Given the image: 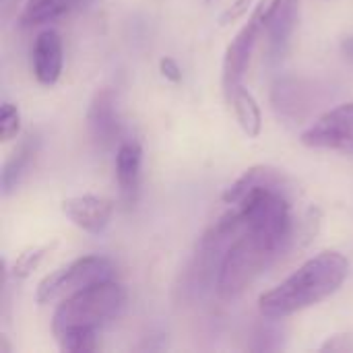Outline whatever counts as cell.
Here are the masks:
<instances>
[{"label":"cell","mask_w":353,"mask_h":353,"mask_svg":"<svg viewBox=\"0 0 353 353\" xmlns=\"http://www.w3.org/2000/svg\"><path fill=\"white\" fill-rule=\"evenodd\" d=\"M294 240V219L254 223L242 230L225 250L217 273V296L234 302L288 250Z\"/></svg>","instance_id":"6da1fadb"},{"label":"cell","mask_w":353,"mask_h":353,"mask_svg":"<svg viewBox=\"0 0 353 353\" xmlns=\"http://www.w3.org/2000/svg\"><path fill=\"white\" fill-rule=\"evenodd\" d=\"M347 275V256L337 250H323L298 267V271L277 288L265 292L259 300V310L271 321L288 319L331 298L345 283Z\"/></svg>","instance_id":"7a4b0ae2"},{"label":"cell","mask_w":353,"mask_h":353,"mask_svg":"<svg viewBox=\"0 0 353 353\" xmlns=\"http://www.w3.org/2000/svg\"><path fill=\"white\" fill-rule=\"evenodd\" d=\"M128 302V292L124 285L114 283L112 279L93 283L68 298L56 308L52 319L54 337L66 331H95L116 321Z\"/></svg>","instance_id":"3957f363"},{"label":"cell","mask_w":353,"mask_h":353,"mask_svg":"<svg viewBox=\"0 0 353 353\" xmlns=\"http://www.w3.org/2000/svg\"><path fill=\"white\" fill-rule=\"evenodd\" d=\"M114 275V265L105 256H83L77 259L58 271L43 277L37 285L35 300L37 304H52L56 300H64L93 283L108 281Z\"/></svg>","instance_id":"277c9868"},{"label":"cell","mask_w":353,"mask_h":353,"mask_svg":"<svg viewBox=\"0 0 353 353\" xmlns=\"http://www.w3.org/2000/svg\"><path fill=\"white\" fill-rule=\"evenodd\" d=\"M300 141L312 149L353 153V101L323 114L300 134Z\"/></svg>","instance_id":"5b68a950"},{"label":"cell","mask_w":353,"mask_h":353,"mask_svg":"<svg viewBox=\"0 0 353 353\" xmlns=\"http://www.w3.org/2000/svg\"><path fill=\"white\" fill-rule=\"evenodd\" d=\"M261 27H263L261 21L252 14L250 21L238 31V35L225 48L223 70H221V85H223V93H225L228 99L242 85V77H244V72L248 68L250 54H252V48L256 43Z\"/></svg>","instance_id":"8992f818"},{"label":"cell","mask_w":353,"mask_h":353,"mask_svg":"<svg viewBox=\"0 0 353 353\" xmlns=\"http://www.w3.org/2000/svg\"><path fill=\"white\" fill-rule=\"evenodd\" d=\"M62 213L83 232L87 234H101L114 213V205L110 199L95 196V194H83V196H70L62 201Z\"/></svg>","instance_id":"52a82bcc"},{"label":"cell","mask_w":353,"mask_h":353,"mask_svg":"<svg viewBox=\"0 0 353 353\" xmlns=\"http://www.w3.org/2000/svg\"><path fill=\"white\" fill-rule=\"evenodd\" d=\"M116 105V93L112 89H99L89 103L87 122L91 137L99 147H110L120 137V118Z\"/></svg>","instance_id":"ba28073f"},{"label":"cell","mask_w":353,"mask_h":353,"mask_svg":"<svg viewBox=\"0 0 353 353\" xmlns=\"http://www.w3.org/2000/svg\"><path fill=\"white\" fill-rule=\"evenodd\" d=\"M31 56H33V74H35V79L46 87L56 85L60 74H62V64H64L62 39H60L58 31H54V29L41 31L35 37Z\"/></svg>","instance_id":"9c48e42d"},{"label":"cell","mask_w":353,"mask_h":353,"mask_svg":"<svg viewBox=\"0 0 353 353\" xmlns=\"http://www.w3.org/2000/svg\"><path fill=\"white\" fill-rule=\"evenodd\" d=\"M141 165H143L141 143L134 139L120 143L118 153H116V178H118L120 196L126 203V207H132L139 199Z\"/></svg>","instance_id":"30bf717a"},{"label":"cell","mask_w":353,"mask_h":353,"mask_svg":"<svg viewBox=\"0 0 353 353\" xmlns=\"http://www.w3.org/2000/svg\"><path fill=\"white\" fill-rule=\"evenodd\" d=\"M298 14H300V4L298 0H283L281 6L277 8V12L273 14V19L265 25L267 33H269V46L275 52H281L288 43V39L292 37L296 23H298Z\"/></svg>","instance_id":"8fae6325"},{"label":"cell","mask_w":353,"mask_h":353,"mask_svg":"<svg viewBox=\"0 0 353 353\" xmlns=\"http://www.w3.org/2000/svg\"><path fill=\"white\" fill-rule=\"evenodd\" d=\"M39 147V141L35 134H27L21 145L12 151V155L8 157V161L4 163V170H2V190L4 194H8L21 180L23 172L29 168L31 159L35 157V151Z\"/></svg>","instance_id":"7c38bea8"},{"label":"cell","mask_w":353,"mask_h":353,"mask_svg":"<svg viewBox=\"0 0 353 353\" xmlns=\"http://www.w3.org/2000/svg\"><path fill=\"white\" fill-rule=\"evenodd\" d=\"M230 103L234 105V112H236V120L240 124V128L250 137V139H256L261 134V128H263V116H261V108L254 99V95L244 89L242 85L230 95Z\"/></svg>","instance_id":"4fadbf2b"},{"label":"cell","mask_w":353,"mask_h":353,"mask_svg":"<svg viewBox=\"0 0 353 353\" xmlns=\"http://www.w3.org/2000/svg\"><path fill=\"white\" fill-rule=\"evenodd\" d=\"M60 350L66 353H87L97 350V333L95 331H66L56 337Z\"/></svg>","instance_id":"5bb4252c"},{"label":"cell","mask_w":353,"mask_h":353,"mask_svg":"<svg viewBox=\"0 0 353 353\" xmlns=\"http://www.w3.org/2000/svg\"><path fill=\"white\" fill-rule=\"evenodd\" d=\"M52 248H54V244H52V246H35V248H29V250H25L23 254H19V259H17L14 265H12L14 277H17V279L29 277V275L43 263V259L48 256V252H50Z\"/></svg>","instance_id":"9a60e30c"},{"label":"cell","mask_w":353,"mask_h":353,"mask_svg":"<svg viewBox=\"0 0 353 353\" xmlns=\"http://www.w3.org/2000/svg\"><path fill=\"white\" fill-rule=\"evenodd\" d=\"M21 130V114L17 110V105L4 101L0 108V139L6 143L10 139H14Z\"/></svg>","instance_id":"2e32d148"},{"label":"cell","mask_w":353,"mask_h":353,"mask_svg":"<svg viewBox=\"0 0 353 353\" xmlns=\"http://www.w3.org/2000/svg\"><path fill=\"white\" fill-rule=\"evenodd\" d=\"M56 4V0H27L25 8L19 17L21 25H39L43 23L48 10Z\"/></svg>","instance_id":"e0dca14e"},{"label":"cell","mask_w":353,"mask_h":353,"mask_svg":"<svg viewBox=\"0 0 353 353\" xmlns=\"http://www.w3.org/2000/svg\"><path fill=\"white\" fill-rule=\"evenodd\" d=\"M281 2L283 0H261V4L252 10V14L261 21V25L265 27L271 19H273V14L277 12V8L281 6Z\"/></svg>","instance_id":"ac0fdd59"},{"label":"cell","mask_w":353,"mask_h":353,"mask_svg":"<svg viewBox=\"0 0 353 353\" xmlns=\"http://www.w3.org/2000/svg\"><path fill=\"white\" fill-rule=\"evenodd\" d=\"M250 4H252V0H236V2L232 4V8H228V10L223 12L221 25H230V23H236L238 19H242V17L248 12Z\"/></svg>","instance_id":"d6986e66"},{"label":"cell","mask_w":353,"mask_h":353,"mask_svg":"<svg viewBox=\"0 0 353 353\" xmlns=\"http://www.w3.org/2000/svg\"><path fill=\"white\" fill-rule=\"evenodd\" d=\"M159 72H161L168 81H172V83H180V81H182V68H180L178 62H176L174 58H170V56H163V58L159 60Z\"/></svg>","instance_id":"ffe728a7"},{"label":"cell","mask_w":353,"mask_h":353,"mask_svg":"<svg viewBox=\"0 0 353 353\" xmlns=\"http://www.w3.org/2000/svg\"><path fill=\"white\" fill-rule=\"evenodd\" d=\"M10 352V347H8V343H6V337L4 335H0V353H8Z\"/></svg>","instance_id":"44dd1931"}]
</instances>
